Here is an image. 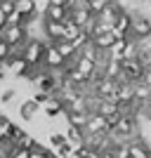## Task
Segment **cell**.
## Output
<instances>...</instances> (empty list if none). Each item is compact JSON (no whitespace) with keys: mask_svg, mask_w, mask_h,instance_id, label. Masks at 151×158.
I'll list each match as a JSON object with an SVG mask.
<instances>
[{"mask_svg":"<svg viewBox=\"0 0 151 158\" xmlns=\"http://www.w3.org/2000/svg\"><path fill=\"white\" fill-rule=\"evenodd\" d=\"M45 40L43 38H28L26 45L21 47V59L31 69H43V57H45Z\"/></svg>","mask_w":151,"mask_h":158,"instance_id":"6da1fadb","label":"cell"},{"mask_svg":"<svg viewBox=\"0 0 151 158\" xmlns=\"http://www.w3.org/2000/svg\"><path fill=\"white\" fill-rule=\"evenodd\" d=\"M0 40L10 45L12 54H21V47L26 45V40H28V33H26V28L5 26V31H2V35H0Z\"/></svg>","mask_w":151,"mask_h":158,"instance_id":"7a4b0ae2","label":"cell"},{"mask_svg":"<svg viewBox=\"0 0 151 158\" xmlns=\"http://www.w3.org/2000/svg\"><path fill=\"white\" fill-rule=\"evenodd\" d=\"M130 38L142 43L151 38V19L139 12H132V26H130Z\"/></svg>","mask_w":151,"mask_h":158,"instance_id":"3957f363","label":"cell"},{"mask_svg":"<svg viewBox=\"0 0 151 158\" xmlns=\"http://www.w3.org/2000/svg\"><path fill=\"white\" fill-rule=\"evenodd\" d=\"M5 66H7V73H10V76H17V78H28V80H31L33 73L38 71V69H31L26 61L21 59V54H12V57L5 61Z\"/></svg>","mask_w":151,"mask_h":158,"instance_id":"277c9868","label":"cell"},{"mask_svg":"<svg viewBox=\"0 0 151 158\" xmlns=\"http://www.w3.org/2000/svg\"><path fill=\"white\" fill-rule=\"evenodd\" d=\"M66 66V61L61 59V54L57 52V47L52 43H47L45 45V57H43V69L45 71H61Z\"/></svg>","mask_w":151,"mask_h":158,"instance_id":"5b68a950","label":"cell"},{"mask_svg":"<svg viewBox=\"0 0 151 158\" xmlns=\"http://www.w3.org/2000/svg\"><path fill=\"white\" fill-rule=\"evenodd\" d=\"M130 26H132V12L123 10V12L118 14L116 24H113V28H111L113 38H116V40H125V38H130Z\"/></svg>","mask_w":151,"mask_h":158,"instance_id":"8992f818","label":"cell"},{"mask_svg":"<svg viewBox=\"0 0 151 158\" xmlns=\"http://www.w3.org/2000/svg\"><path fill=\"white\" fill-rule=\"evenodd\" d=\"M116 90H118V83H116V80L102 78L97 85L90 87V94H92V97H97V99H113Z\"/></svg>","mask_w":151,"mask_h":158,"instance_id":"52a82bcc","label":"cell"},{"mask_svg":"<svg viewBox=\"0 0 151 158\" xmlns=\"http://www.w3.org/2000/svg\"><path fill=\"white\" fill-rule=\"evenodd\" d=\"M85 137H92V135H109L106 132V120L97 113H90L87 116V123H85Z\"/></svg>","mask_w":151,"mask_h":158,"instance_id":"ba28073f","label":"cell"},{"mask_svg":"<svg viewBox=\"0 0 151 158\" xmlns=\"http://www.w3.org/2000/svg\"><path fill=\"white\" fill-rule=\"evenodd\" d=\"M123 10H125V7L120 5V2H111V5L97 17V21H99V24H104V26H111L113 28V24H116V19H118V14L123 12Z\"/></svg>","mask_w":151,"mask_h":158,"instance_id":"9c48e42d","label":"cell"},{"mask_svg":"<svg viewBox=\"0 0 151 158\" xmlns=\"http://www.w3.org/2000/svg\"><path fill=\"white\" fill-rule=\"evenodd\" d=\"M14 2V12H19L24 19L33 21L38 17V7H36V0H12Z\"/></svg>","mask_w":151,"mask_h":158,"instance_id":"30bf717a","label":"cell"},{"mask_svg":"<svg viewBox=\"0 0 151 158\" xmlns=\"http://www.w3.org/2000/svg\"><path fill=\"white\" fill-rule=\"evenodd\" d=\"M12 120L5 118L2 113H0V153H10V149L12 146L7 144V139H10V132H12Z\"/></svg>","mask_w":151,"mask_h":158,"instance_id":"8fae6325","label":"cell"},{"mask_svg":"<svg viewBox=\"0 0 151 158\" xmlns=\"http://www.w3.org/2000/svg\"><path fill=\"white\" fill-rule=\"evenodd\" d=\"M43 19L45 21H54V24H61L64 19H69V10L59 5H47L45 12H43Z\"/></svg>","mask_w":151,"mask_h":158,"instance_id":"7c38bea8","label":"cell"},{"mask_svg":"<svg viewBox=\"0 0 151 158\" xmlns=\"http://www.w3.org/2000/svg\"><path fill=\"white\" fill-rule=\"evenodd\" d=\"M40 111L45 113V118H47V120H57L59 116H64V104H61L59 99H54V97H52L45 106H43V109H40Z\"/></svg>","mask_w":151,"mask_h":158,"instance_id":"4fadbf2b","label":"cell"},{"mask_svg":"<svg viewBox=\"0 0 151 158\" xmlns=\"http://www.w3.org/2000/svg\"><path fill=\"white\" fill-rule=\"evenodd\" d=\"M116 43V38H113V33H99V35H94L92 38V45H94V50L97 52H109L111 50V45Z\"/></svg>","mask_w":151,"mask_h":158,"instance_id":"5bb4252c","label":"cell"},{"mask_svg":"<svg viewBox=\"0 0 151 158\" xmlns=\"http://www.w3.org/2000/svg\"><path fill=\"white\" fill-rule=\"evenodd\" d=\"M69 19H71L78 28H83V31H85V28L92 24V19H94V17H92L87 10H76V12H69Z\"/></svg>","mask_w":151,"mask_h":158,"instance_id":"9a60e30c","label":"cell"},{"mask_svg":"<svg viewBox=\"0 0 151 158\" xmlns=\"http://www.w3.org/2000/svg\"><path fill=\"white\" fill-rule=\"evenodd\" d=\"M128 153H130V158H151L149 149H146V144L142 142V139L128 142Z\"/></svg>","mask_w":151,"mask_h":158,"instance_id":"2e32d148","label":"cell"},{"mask_svg":"<svg viewBox=\"0 0 151 158\" xmlns=\"http://www.w3.org/2000/svg\"><path fill=\"white\" fill-rule=\"evenodd\" d=\"M52 45L57 47V52L61 54V59H64L66 64L73 61V59H76V54H78V52H76V47H73L69 40H57V43H52Z\"/></svg>","mask_w":151,"mask_h":158,"instance_id":"e0dca14e","label":"cell"},{"mask_svg":"<svg viewBox=\"0 0 151 158\" xmlns=\"http://www.w3.org/2000/svg\"><path fill=\"white\" fill-rule=\"evenodd\" d=\"M64 137H66V142H69L71 146H80L83 142H85V132L80 130V127H71V125H66Z\"/></svg>","mask_w":151,"mask_h":158,"instance_id":"ac0fdd59","label":"cell"},{"mask_svg":"<svg viewBox=\"0 0 151 158\" xmlns=\"http://www.w3.org/2000/svg\"><path fill=\"white\" fill-rule=\"evenodd\" d=\"M38 113H40V106L36 104L33 99H26V102L19 106V116H21L24 120H33L36 116H38Z\"/></svg>","mask_w":151,"mask_h":158,"instance_id":"d6986e66","label":"cell"},{"mask_svg":"<svg viewBox=\"0 0 151 158\" xmlns=\"http://www.w3.org/2000/svg\"><path fill=\"white\" fill-rule=\"evenodd\" d=\"M80 31H83V28H78L71 19H64V21H61V40H69V43H71Z\"/></svg>","mask_w":151,"mask_h":158,"instance_id":"ffe728a7","label":"cell"},{"mask_svg":"<svg viewBox=\"0 0 151 158\" xmlns=\"http://www.w3.org/2000/svg\"><path fill=\"white\" fill-rule=\"evenodd\" d=\"M64 116H66V125L85 130V123H87V116H90V113H64Z\"/></svg>","mask_w":151,"mask_h":158,"instance_id":"44dd1931","label":"cell"},{"mask_svg":"<svg viewBox=\"0 0 151 158\" xmlns=\"http://www.w3.org/2000/svg\"><path fill=\"white\" fill-rule=\"evenodd\" d=\"M109 5H111V0H87V12H90L92 17L97 19V17L104 12Z\"/></svg>","mask_w":151,"mask_h":158,"instance_id":"7402d4cb","label":"cell"},{"mask_svg":"<svg viewBox=\"0 0 151 158\" xmlns=\"http://www.w3.org/2000/svg\"><path fill=\"white\" fill-rule=\"evenodd\" d=\"M90 40H92V38H90V33H87V31H80L78 35L71 40V45L76 47V52H80V50H83L85 45H90Z\"/></svg>","mask_w":151,"mask_h":158,"instance_id":"603a6c76","label":"cell"},{"mask_svg":"<svg viewBox=\"0 0 151 158\" xmlns=\"http://www.w3.org/2000/svg\"><path fill=\"white\" fill-rule=\"evenodd\" d=\"M47 142H50V146H52V151H54V149H59L61 144H66V137H64V132L52 130V132H50V137H47Z\"/></svg>","mask_w":151,"mask_h":158,"instance_id":"cb8c5ba5","label":"cell"},{"mask_svg":"<svg viewBox=\"0 0 151 158\" xmlns=\"http://www.w3.org/2000/svg\"><path fill=\"white\" fill-rule=\"evenodd\" d=\"M28 158H54V151L52 149H45L43 144H38L33 151H28Z\"/></svg>","mask_w":151,"mask_h":158,"instance_id":"d4e9b609","label":"cell"},{"mask_svg":"<svg viewBox=\"0 0 151 158\" xmlns=\"http://www.w3.org/2000/svg\"><path fill=\"white\" fill-rule=\"evenodd\" d=\"M17 146H19V149H26V151H33V149L38 146V139L33 137V135H28V132H26V135L19 139V144H17Z\"/></svg>","mask_w":151,"mask_h":158,"instance_id":"484cf974","label":"cell"},{"mask_svg":"<svg viewBox=\"0 0 151 158\" xmlns=\"http://www.w3.org/2000/svg\"><path fill=\"white\" fill-rule=\"evenodd\" d=\"M54 156L57 158H71L73 156V146L66 142V144H61L59 149H54Z\"/></svg>","mask_w":151,"mask_h":158,"instance_id":"4316f807","label":"cell"},{"mask_svg":"<svg viewBox=\"0 0 151 158\" xmlns=\"http://www.w3.org/2000/svg\"><path fill=\"white\" fill-rule=\"evenodd\" d=\"M14 12V2L12 0H0V14L2 17H10Z\"/></svg>","mask_w":151,"mask_h":158,"instance_id":"83f0119b","label":"cell"},{"mask_svg":"<svg viewBox=\"0 0 151 158\" xmlns=\"http://www.w3.org/2000/svg\"><path fill=\"white\" fill-rule=\"evenodd\" d=\"M14 97H17V90H12V87H10V90H5V92L0 94V104H12L14 102Z\"/></svg>","mask_w":151,"mask_h":158,"instance_id":"f1b7e54d","label":"cell"},{"mask_svg":"<svg viewBox=\"0 0 151 158\" xmlns=\"http://www.w3.org/2000/svg\"><path fill=\"white\" fill-rule=\"evenodd\" d=\"M28 99H33V102H36V104H38L40 109H43V106H45V104H47V102H50L52 97H50V94H45V92H36L33 97H28Z\"/></svg>","mask_w":151,"mask_h":158,"instance_id":"f546056e","label":"cell"},{"mask_svg":"<svg viewBox=\"0 0 151 158\" xmlns=\"http://www.w3.org/2000/svg\"><path fill=\"white\" fill-rule=\"evenodd\" d=\"M10 57H12V50H10V45L0 40V64H5V61L10 59Z\"/></svg>","mask_w":151,"mask_h":158,"instance_id":"4dcf8cb0","label":"cell"},{"mask_svg":"<svg viewBox=\"0 0 151 158\" xmlns=\"http://www.w3.org/2000/svg\"><path fill=\"white\" fill-rule=\"evenodd\" d=\"M113 156H116V158H130V153H128V144H116V146H113Z\"/></svg>","mask_w":151,"mask_h":158,"instance_id":"1f68e13d","label":"cell"},{"mask_svg":"<svg viewBox=\"0 0 151 158\" xmlns=\"http://www.w3.org/2000/svg\"><path fill=\"white\" fill-rule=\"evenodd\" d=\"M7 156H10V158H28V151H26V149H19V146H12Z\"/></svg>","mask_w":151,"mask_h":158,"instance_id":"d6a6232c","label":"cell"},{"mask_svg":"<svg viewBox=\"0 0 151 158\" xmlns=\"http://www.w3.org/2000/svg\"><path fill=\"white\" fill-rule=\"evenodd\" d=\"M99 158H116V156H113V149H106V151H102V153H99Z\"/></svg>","mask_w":151,"mask_h":158,"instance_id":"836d02e7","label":"cell"},{"mask_svg":"<svg viewBox=\"0 0 151 158\" xmlns=\"http://www.w3.org/2000/svg\"><path fill=\"white\" fill-rule=\"evenodd\" d=\"M69 0H47V5H59V7H66Z\"/></svg>","mask_w":151,"mask_h":158,"instance_id":"e575fe53","label":"cell"},{"mask_svg":"<svg viewBox=\"0 0 151 158\" xmlns=\"http://www.w3.org/2000/svg\"><path fill=\"white\" fill-rule=\"evenodd\" d=\"M5 76H7V66L0 64V80H5Z\"/></svg>","mask_w":151,"mask_h":158,"instance_id":"d590c367","label":"cell"},{"mask_svg":"<svg viewBox=\"0 0 151 158\" xmlns=\"http://www.w3.org/2000/svg\"><path fill=\"white\" fill-rule=\"evenodd\" d=\"M0 158H10V156H7V153H0Z\"/></svg>","mask_w":151,"mask_h":158,"instance_id":"8d00e7d4","label":"cell"},{"mask_svg":"<svg viewBox=\"0 0 151 158\" xmlns=\"http://www.w3.org/2000/svg\"><path fill=\"white\" fill-rule=\"evenodd\" d=\"M54 158H57V156H54Z\"/></svg>","mask_w":151,"mask_h":158,"instance_id":"74e56055","label":"cell"}]
</instances>
